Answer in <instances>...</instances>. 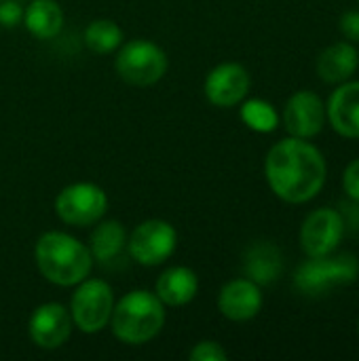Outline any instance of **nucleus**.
I'll use <instances>...</instances> for the list:
<instances>
[{"instance_id":"22","label":"nucleus","mask_w":359,"mask_h":361,"mask_svg":"<svg viewBox=\"0 0 359 361\" xmlns=\"http://www.w3.org/2000/svg\"><path fill=\"white\" fill-rule=\"evenodd\" d=\"M188 360L190 361H226L229 360V353L226 349L216 343V341H201L197 343L190 353H188Z\"/></svg>"},{"instance_id":"26","label":"nucleus","mask_w":359,"mask_h":361,"mask_svg":"<svg viewBox=\"0 0 359 361\" xmlns=\"http://www.w3.org/2000/svg\"><path fill=\"white\" fill-rule=\"evenodd\" d=\"M358 332H359V324H358Z\"/></svg>"},{"instance_id":"12","label":"nucleus","mask_w":359,"mask_h":361,"mask_svg":"<svg viewBox=\"0 0 359 361\" xmlns=\"http://www.w3.org/2000/svg\"><path fill=\"white\" fill-rule=\"evenodd\" d=\"M326 123V106L313 91H296L284 108V127L292 137L311 140Z\"/></svg>"},{"instance_id":"25","label":"nucleus","mask_w":359,"mask_h":361,"mask_svg":"<svg viewBox=\"0 0 359 361\" xmlns=\"http://www.w3.org/2000/svg\"><path fill=\"white\" fill-rule=\"evenodd\" d=\"M341 32L347 40L359 42V13L349 11L341 17Z\"/></svg>"},{"instance_id":"10","label":"nucleus","mask_w":359,"mask_h":361,"mask_svg":"<svg viewBox=\"0 0 359 361\" xmlns=\"http://www.w3.org/2000/svg\"><path fill=\"white\" fill-rule=\"evenodd\" d=\"M74 322L70 311L59 302H44L34 309L28 322L30 341L44 351L59 349L68 343Z\"/></svg>"},{"instance_id":"5","label":"nucleus","mask_w":359,"mask_h":361,"mask_svg":"<svg viewBox=\"0 0 359 361\" xmlns=\"http://www.w3.org/2000/svg\"><path fill=\"white\" fill-rule=\"evenodd\" d=\"M114 70L116 74L133 85V87H152L157 85L167 72V55L165 51L146 38H135L116 49Z\"/></svg>"},{"instance_id":"6","label":"nucleus","mask_w":359,"mask_h":361,"mask_svg":"<svg viewBox=\"0 0 359 361\" xmlns=\"http://www.w3.org/2000/svg\"><path fill=\"white\" fill-rule=\"evenodd\" d=\"M114 309V292L104 279H83L72 294L70 315L74 328L85 334H97L110 324Z\"/></svg>"},{"instance_id":"17","label":"nucleus","mask_w":359,"mask_h":361,"mask_svg":"<svg viewBox=\"0 0 359 361\" xmlns=\"http://www.w3.org/2000/svg\"><path fill=\"white\" fill-rule=\"evenodd\" d=\"M243 271H245V277L252 279L254 283L271 286L279 279L284 271V256L277 245L269 241H258L248 250Z\"/></svg>"},{"instance_id":"18","label":"nucleus","mask_w":359,"mask_h":361,"mask_svg":"<svg viewBox=\"0 0 359 361\" xmlns=\"http://www.w3.org/2000/svg\"><path fill=\"white\" fill-rule=\"evenodd\" d=\"M21 21L34 38L51 40L63 27V11L55 0H32L23 11Z\"/></svg>"},{"instance_id":"24","label":"nucleus","mask_w":359,"mask_h":361,"mask_svg":"<svg viewBox=\"0 0 359 361\" xmlns=\"http://www.w3.org/2000/svg\"><path fill=\"white\" fill-rule=\"evenodd\" d=\"M343 188L351 199L359 201V159L347 165V169L343 173Z\"/></svg>"},{"instance_id":"20","label":"nucleus","mask_w":359,"mask_h":361,"mask_svg":"<svg viewBox=\"0 0 359 361\" xmlns=\"http://www.w3.org/2000/svg\"><path fill=\"white\" fill-rule=\"evenodd\" d=\"M85 44L97 55L114 53L123 44V30L112 19H93L85 27Z\"/></svg>"},{"instance_id":"1","label":"nucleus","mask_w":359,"mask_h":361,"mask_svg":"<svg viewBox=\"0 0 359 361\" xmlns=\"http://www.w3.org/2000/svg\"><path fill=\"white\" fill-rule=\"evenodd\" d=\"M264 176L271 190L281 201L300 205L322 192L328 167L320 148L307 140L290 135L269 150Z\"/></svg>"},{"instance_id":"2","label":"nucleus","mask_w":359,"mask_h":361,"mask_svg":"<svg viewBox=\"0 0 359 361\" xmlns=\"http://www.w3.org/2000/svg\"><path fill=\"white\" fill-rule=\"evenodd\" d=\"M34 262L40 275L59 288L78 286L93 269V256L89 247L61 231H49L38 237Z\"/></svg>"},{"instance_id":"16","label":"nucleus","mask_w":359,"mask_h":361,"mask_svg":"<svg viewBox=\"0 0 359 361\" xmlns=\"http://www.w3.org/2000/svg\"><path fill=\"white\" fill-rule=\"evenodd\" d=\"M359 66L358 49L351 42H334L326 47L317 59V74L328 85H341L349 80Z\"/></svg>"},{"instance_id":"15","label":"nucleus","mask_w":359,"mask_h":361,"mask_svg":"<svg viewBox=\"0 0 359 361\" xmlns=\"http://www.w3.org/2000/svg\"><path fill=\"white\" fill-rule=\"evenodd\" d=\"M199 292V277L188 267H171L161 273L154 294L165 307H184L195 300Z\"/></svg>"},{"instance_id":"13","label":"nucleus","mask_w":359,"mask_h":361,"mask_svg":"<svg viewBox=\"0 0 359 361\" xmlns=\"http://www.w3.org/2000/svg\"><path fill=\"white\" fill-rule=\"evenodd\" d=\"M262 309L260 286L248 277L229 281L218 294V311L231 322H250Z\"/></svg>"},{"instance_id":"21","label":"nucleus","mask_w":359,"mask_h":361,"mask_svg":"<svg viewBox=\"0 0 359 361\" xmlns=\"http://www.w3.org/2000/svg\"><path fill=\"white\" fill-rule=\"evenodd\" d=\"M241 118L250 129H254L258 133H271V131L277 129V123H279V116H277L275 108L269 102H262V99L245 102L243 108H241Z\"/></svg>"},{"instance_id":"9","label":"nucleus","mask_w":359,"mask_h":361,"mask_svg":"<svg viewBox=\"0 0 359 361\" xmlns=\"http://www.w3.org/2000/svg\"><path fill=\"white\" fill-rule=\"evenodd\" d=\"M345 235V220L336 209L322 207L311 212L300 226V245L309 258L332 254Z\"/></svg>"},{"instance_id":"11","label":"nucleus","mask_w":359,"mask_h":361,"mask_svg":"<svg viewBox=\"0 0 359 361\" xmlns=\"http://www.w3.org/2000/svg\"><path fill=\"white\" fill-rule=\"evenodd\" d=\"M250 87H252L250 72L235 61H226L212 68L203 82L205 97L209 99V104L218 108H233L241 104L248 97Z\"/></svg>"},{"instance_id":"8","label":"nucleus","mask_w":359,"mask_h":361,"mask_svg":"<svg viewBox=\"0 0 359 361\" xmlns=\"http://www.w3.org/2000/svg\"><path fill=\"white\" fill-rule=\"evenodd\" d=\"M178 247V233L167 220H146L133 228L127 239L129 256L142 267H159L174 256Z\"/></svg>"},{"instance_id":"14","label":"nucleus","mask_w":359,"mask_h":361,"mask_svg":"<svg viewBox=\"0 0 359 361\" xmlns=\"http://www.w3.org/2000/svg\"><path fill=\"white\" fill-rule=\"evenodd\" d=\"M326 116L332 129L343 137H359V80H345L332 91Z\"/></svg>"},{"instance_id":"3","label":"nucleus","mask_w":359,"mask_h":361,"mask_svg":"<svg viewBox=\"0 0 359 361\" xmlns=\"http://www.w3.org/2000/svg\"><path fill=\"white\" fill-rule=\"evenodd\" d=\"M165 326V305L154 292L131 290L114 302L110 328L125 345H144L161 334Z\"/></svg>"},{"instance_id":"4","label":"nucleus","mask_w":359,"mask_h":361,"mask_svg":"<svg viewBox=\"0 0 359 361\" xmlns=\"http://www.w3.org/2000/svg\"><path fill=\"white\" fill-rule=\"evenodd\" d=\"M359 277V260L353 254L309 258L294 273V288L305 296H324L326 292L353 283Z\"/></svg>"},{"instance_id":"23","label":"nucleus","mask_w":359,"mask_h":361,"mask_svg":"<svg viewBox=\"0 0 359 361\" xmlns=\"http://www.w3.org/2000/svg\"><path fill=\"white\" fill-rule=\"evenodd\" d=\"M23 19V8L15 0H0V25L15 27Z\"/></svg>"},{"instance_id":"7","label":"nucleus","mask_w":359,"mask_h":361,"mask_svg":"<svg viewBox=\"0 0 359 361\" xmlns=\"http://www.w3.org/2000/svg\"><path fill=\"white\" fill-rule=\"evenodd\" d=\"M108 212V197L104 188L93 182H74L59 190L55 199V214L63 224L91 226Z\"/></svg>"},{"instance_id":"19","label":"nucleus","mask_w":359,"mask_h":361,"mask_svg":"<svg viewBox=\"0 0 359 361\" xmlns=\"http://www.w3.org/2000/svg\"><path fill=\"white\" fill-rule=\"evenodd\" d=\"M127 245V233L121 222L116 220H99L95 231L91 233L89 252L97 262L114 260Z\"/></svg>"}]
</instances>
